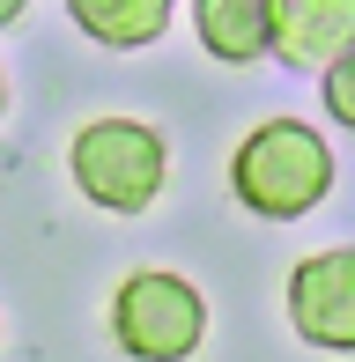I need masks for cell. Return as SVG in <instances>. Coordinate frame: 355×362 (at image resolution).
Here are the masks:
<instances>
[{
	"label": "cell",
	"mask_w": 355,
	"mask_h": 362,
	"mask_svg": "<svg viewBox=\"0 0 355 362\" xmlns=\"http://www.w3.org/2000/svg\"><path fill=\"white\" fill-rule=\"evenodd\" d=\"M333 177H341V163H333L326 134L303 126V119H260L245 141H237V156H230V192L260 222L311 215V207L333 192Z\"/></svg>",
	"instance_id": "1"
},
{
	"label": "cell",
	"mask_w": 355,
	"mask_h": 362,
	"mask_svg": "<svg viewBox=\"0 0 355 362\" xmlns=\"http://www.w3.org/2000/svg\"><path fill=\"white\" fill-rule=\"evenodd\" d=\"M67 177L104 215H149L163 177H170V148L141 119H89L67 141Z\"/></svg>",
	"instance_id": "2"
},
{
	"label": "cell",
	"mask_w": 355,
	"mask_h": 362,
	"mask_svg": "<svg viewBox=\"0 0 355 362\" xmlns=\"http://www.w3.org/2000/svg\"><path fill=\"white\" fill-rule=\"evenodd\" d=\"M207 333V303L185 274H126L111 288V340L134 362H185Z\"/></svg>",
	"instance_id": "3"
},
{
	"label": "cell",
	"mask_w": 355,
	"mask_h": 362,
	"mask_svg": "<svg viewBox=\"0 0 355 362\" xmlns=\"http://www.w3.org/2000/svg\"><path fill=\"white\" fill-rule=\"evenodd\" d=\"M289 325L303 333V348H326V355L355 348V252L348 244L311 252L289 274Z\"/></svg>",
	"instance_id": "4"
},
{
	"label": "cell",
	"mask_w": 355,
	"mask_h": 362,
	"mask_svg": "<svg viewBox=\"0 0 355 362\" xmlns=\"http://www.w3.org/2000/svg\"><path fill=\"white\" fill-rule=\"evenodd\" d=\"M355 45V0H267V52L289 67H326Z\"/></svg>",
	"instance_id": "5"
},
{
	"label": "cell",
	"mask_w": 355,
	"mask_h": 362,
	"mask_svg": "<svg viewBox=\"0 0 355 362\" xmlns=\"http://www.w3.org/2000/svg\"><path fill=\"white\" fill-rule=\"evenodd\" d=\"M74 30H82L89 45H104V52H141V45H156L170 30L178 0H67Z\"/></svg>",
	"instance_id": "6"
},
{
	"label": "cell",
	"mask_w": 355,
	"mask_h": 362,
	"mask_svg": "<svg viewBox=\"0 0 355 362\" xmlns=\"http://www.w3.org/2000/svg\"><path fill=\"white\" fill-rule=\"evenodd\" d=\"M192 30L222 67L267 59V0H192Z\"/></svg>",
	"instance_id": "7"
},
{
	"label": "cell",
	"mask_w": 355,
	"mask_h": 362,
	"mask_svg": "<svg viewBox=\"0 0 355 362\" xmlns=\"http://www.w3.org/2000/svg\"><path fill=\"white\" fill-rule=\"evenodd\" d=\"M326 111H333V126H355V59L348 52L326 59Z\"/></svg>",
	"instance_id": "8"
},
{
	"label": "cell",
	"mask_w": 355,
	"mask_h": 362,
	"mask_svg": "<svg viewBox=\"0 0 355 362\" xmlns=\"http://www.w3.org/2000/svg\"><path fill=\"white\" fill-rule=\"evenodd\" d=\"M23 8H30V0H0V30H8L15 15H23Z\"/></svg>",
	"instance_id": "9"
},
{
	"label": "cell",
	"mask_w": 355,
	"mask_h": 362,
	"mask_svg": "<svg viewBox=\"0 0 355 362\" xmlns=\"http://www.w3.org/2000/svg\"><path fill=\"white\" fill-rule=\"evenodd\" d=\"M0 111H8V74H0Z\"/></svg>",
	"instance_id": "10"
}]
</instances>
